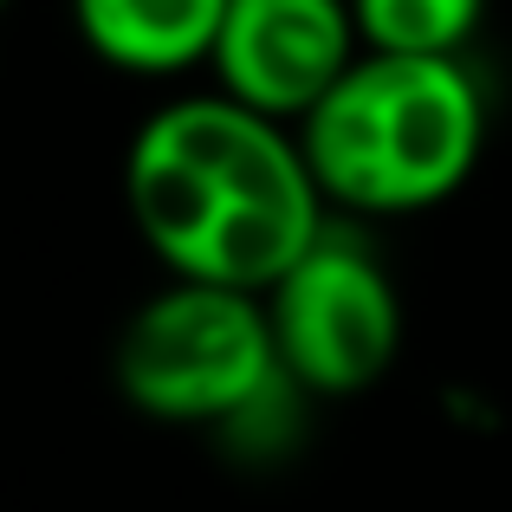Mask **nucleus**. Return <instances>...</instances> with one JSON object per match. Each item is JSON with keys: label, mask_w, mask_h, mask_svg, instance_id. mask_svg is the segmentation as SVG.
<instances>
[{"label": "nucleus", "mask_w": 512, "mask_h": 512, "mask_svg": "<svg viewBox=\"0 0 512 512\" xmlns=\"http://www.w3.org/2000/svg\"><path fill=\"white\" fill-rule=\"evenodd\" d=\"M124 195L169 279L266 292L325 240V195L299 130L221 98H175L137 130Z\"/></svg>", "instance_id": "obj_1"}, {"label": "nucleus", "mask_w": 512, "mask_h": 512, "mask_svg": "<svg viewBox=\"0 0 512 512\" xmlns=\"http://www.w3.org/2000/svg\"><path fill=\"white\" fill-rule=\"evenodd\" d=\"M325 208L422 214L448 201L487 150V98L461 59L363 52L299 124Z\"/></svg>", "instance_id": "obj_2"}, {"label": "nucleus", "mask_w": 512, "mask_h": 512, "mask_svg": "<svg viewBox=\"0 0 512 512\" xmlns=\"http://www.w3.org/2000/svg\"><path fill=\"white\" fill-rule=\"evenodd\" d=\"M111 376L130 409L188 428H234L286 383L266 299L195 279H169L130 312L111 350Z\"/></svg>", "instance_id": "obj_3"}, {"label": "nucleus", "mask_w": 512, "mask_h": 512, "mask_svg": "<svg viewBox=\"0 0 512 512\" xmlns=\"http://www.w3.org/2000/svg\"><path fill=\"white\" fill-rule=\"evenodd\" d=\"M266 325L299 396H357L396 363L402 299L357 240L325 227V240L266 292Z\"/></svg>", "instance_id": "obj_4"}, {"label": "nucleus", "mask_w": 512, "mask_h": 512, "mask_svg": "<svg viewBox=\"0 0 512 512\" xmlns=\"http://www.w3.org/2000/svg\"><path fill=\"white\" fill-rule=\"evenodd\" d=\"M363 59L350 0H227L214 39L221 98L299 130Z\"/></svg>", "instance_id": "obj_5"}, {"label": "nucleus", "mask_w": 512, "mask_h": 512, "mask_svg": "<svg viewBox=\"0 0 512 512\" xmlns=\"http://www.w3.org/2000/svg\"><path fill=\"white\" fill-rule=\"evenodd\" d=\"M72 20L111 72L175 78L214 59L227 0H72Z\"/></svg>", "instance_id": "obj_6"}, {"label": "nucleus", "mask_w": 512, "mask_h": 512, "mask_svg": "<svg viewBox=\"0 0 512 512\" xmlns=\"http://www.w3.org/2000/svg\"><path fill=\"white\" fill-rule=\"evenodd\" d=\"M363 52L389 59H461L487 20V0H350Z\"/></svg>", "instance_id": "obj_7"}, {"label": "nucleus", "mask_w": 512, "mask_h": 512, "mask_svg": "<svg viewBox=\"0 0 512 512\" xmlns=\"http://www.w3.org/2000/svg\"><path fill=\"white\" fill-rule=\"evenodd\" d=\"M0 7H7V0H0Z\"/></svg>", "instance_id": "obj_8"}]
</instances>
